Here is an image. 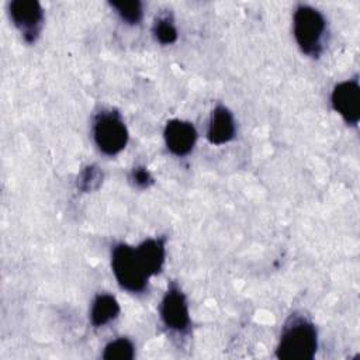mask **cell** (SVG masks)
I'll return each mask as SVG.
<instances>
[{
  "instance_id": "7c38bea8",
  "label": "cell",
  "mask_w": 360,
  "mask_h": 360,
  "mask_svg": "<svg viewBox=\"0 0 360 360\" xmlns=\"http://www.w3.org/2000/svg\"><path fill=\"white\" fill-rule=\"evenodd\" d=\"M135 356L134 343L127 338H118L110 342L103 352L104 360H132Z\"/></svg>"
},
{
  "instance_id": "3957f363",
  "label": "cell",
  "mask_w": 360,
  "mask_h": 360,
  "mask_svg": "<svg viewBox=\"0 0 360 360\" xmlns=\"http://www.w3.org/2000/svg\"><path fill=\"white\" fill-rule=\"evenodd\" d=\"M111 269L115 280L124 290L129 292L145 291L150 276L135 248L127 243L115 245L111 252Z\"/></svg>"
},
{
  "instance_id": "ba28073f",
  "label": "cell",
  "mask_w": 360,
  "mask_h": 360,
  "mask_svg": "<svg viewBox=\"0 0 360 360\" xmlns=\"http://www.w3.org/2000/svg\"><path fill=\"white\" fill-rule=\"evenodd\" d=\"M163 136L167 149L173 155L186 156L195 145L197 131L191 122L174 118L166 122Z\"/></svg>"
},
{
  "instance_id": "52a82bcc",
  "label": "cell",
  "mask_w": 360,
  "mask_h": 360,
  "mask_svg": "<svg viewBox=\"0 0 360 360\" xmlns=\"http://www.w3.org/2000/svg\"><path fill=\"white\" fill-rule=\"evenodd\" d=\"M333 110L347 125L356 127L360 118V87L357 79L338 83L330 94Z\"/></svg>"
},
{
  "instance_id": "9a60e30c",
  "label": "cell",
  "mask_w": 360,
  "mask_h": 360,
  "mask_svg": "<svg viewBox=\"0 0 360 360\" xmlns=\"http://www.w3.org/2000/svg\"><path fill=\"white\" fill-rule=\"evenodd\" d=\"M101 181H103V173L98 169V166L89 165L80 172L77 177V188L84 193H89V191L97 190Z\"/></svg>"
},
{
  "instance_id": "277c9868",
  "label": "cell",
  "mask_w": 360,
  "mask_h": 360,
  "mask_svg": "<svg viewBox=\"0 0 360 360\" xmlns=\"http://www.w3.org/2000/svg\"><path fill=\"white\" fill-rule=\"evenodd\" d=\"M93 138L104 155L120 153L128 142V129L117 111H101L93 122Z\"/></svg>"
},
{
  "instance_id": "8fae6325",
  "label": "cell",
  "mask_w": 360,
  "mask_h": 360,
  "mask_svg": "<svg viewBox=\"0 0 360 360\" xmlns=\"http://www.w3.org/2000/svg\"><path fill=\"white\" fill-rule=\"evenodd\" d=\"M120 314V304L111 294H98L91 305L90 321L96 328L104 326L110 321L115 319Z\"/></svg>"
},
{
  "instance_id": "5bb4252c",
  "label": "cell",
  "mask_w": 360,
  "mask_h": 360,
  "mask_svg": "<svg viewBox=\"0 0 360 360\" xmlns=\"http://www.w3.org/2000/svg\"><path fill=\"white\" fill-rule=\"evenodd\" d=\"M153 35L162 45H170L177 39V30L167 15L160 17L153 24Z\"/></svg>"
},
{
  "instance_id": "9c48e42d",
  "label": "cell",
  "mask_w": 360,
  "mask_h": 360,
  "mask_svg": "<svg viewBox=\"0 0 360 360\" xmlns=\"http://www.w3.org/2000/svg\"><path fill=\"white\" fill-rule=\"evenodd\" d=\"M235 120L229 108L225 105H217L210 118V125H208V141L212 145H222L233 139L235 136Z\"/></svg>"
},
{
  "instance_id": "7a4b0ae2",
  "label": "cell",
  "mask_w": 360,
  "mask_h": 360,
  "mask_svg": "<svg viewBox=\"0 0 360 360\" xmlns=\"http://www.w3.org/2000/svg\"><path fill=\"white\" fill-rule=\"evenodd\" d=\"M294 37L300 49L308 56H319L323 49L326 20L322 13L311 6H298L294 17Z\"/></svg>"
},
{
  "instance_id": "5b68a950",
  "label": "cell",
  "mask_w": 360,
  "mask_h": 360,
  "mask_svg": "<svg viewBox=\"0 0 360 360\" xmlns=\"http://www.w3.org/2000/svg\"><path fill=\"white\" fill-rule=\"evenodd\" d=\"M8 13L25 42H35L44 24L41 4L35 0H14L8 4Z\"/></svg>"
},
{
  "instance_id": "30bf717a",
  "label": "cell",
  "mask_w": 360,
  "mask_h": 360,
  "mask_svg": "<svg viewBox=\"0 0 360 360\" xmlns=\"http://www.w3.org/2000/svg\"><path fill=\"white\" fill-rule=\"evenodd\" d=\"M135 249L149 276H155L160 273L165 264V257H166L165 239L162 238L146 239L141 245H138Z\"/></svg>"
},
{
  "instance_id": "8992f818",
  "label": "cell",
  "mask_w": 360,
  "mask_h": 360,
  "mask_svg": "<svg viewBox=\"0 0 360 360\" xmlns=\"http://www.w3.org/2000/svg\"><path fill=\"white\" fill-rule=\"evenodd\" d=\"M160 318L165 326L177 333H186L190 328V312L186 295L180 287L172 283L160 304Z\"/></svg>"
},
{
  "instance_id": "4fadbf2b",
  "label": "cell",
  "mask_w": 360,
  "mask_h": 360,
  "mask_svg": "<svg viewBox=\"0 0 360 360\" xmlns=\"http://www.w3.org/2000/svg\"><path fill=\"white\" fill-rule=\"evenodd\" d=\"M110 6L117 11V14L121 17L122 21L127 24L135 25L139 24L143 15L142 4L141 1L132 0V1H111Z\"/></svg>"
},
{
  "instance_id": "2e32d148",
  "label": "cell",
  "mask_w": 360,
  "mask_h": 360,
  "mask_svg": "<svg viewBox=\"0 0 360 360\" xmlns=\"http://www.w3.org/2000/svg\"><path fill=\"white\" fill-rule=\"evenodd\" d=\"M131 180L136 187H141V188H146L153 183V177L143 166H136L132 169Z\"/></svg>"
},
{
  "instance_id": "6da1fadb",
  "label": "cell",
  "mask_w": 360,
  "mask_h": 360,
  "mask_svg": "<svg viewBox=\"0 0 360 360\" xmlns=\"http://www.w3.org/2000/svg\"><path fill=\"white\" fill-rule=\"evenodd\" d=\"M318 349L315 325L302 316H291L280 335L276 356L280 360H311Z\"/></svg>"
}]
</instances>
